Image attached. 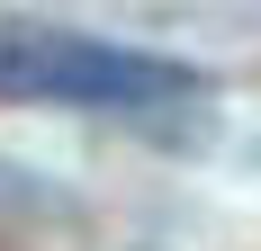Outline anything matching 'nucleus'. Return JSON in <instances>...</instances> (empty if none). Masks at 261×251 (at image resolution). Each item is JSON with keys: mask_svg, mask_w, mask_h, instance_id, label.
Segmentation results:
<instances>
[{"mask_svg": "<svg viewBox=\"0 0 261 251\" xmlns=\"http://www.w3.org/2000/svg\"><path fill=\"white\" fill-rule=\"evenodd\" d=\"M198 90H207V72L180 54L108 45V36H81V27H54V18H0V99L9 108L135 117V108H189Z\"/></svg>", "mask_w": 261, "mask_h": 251, "instance_id": "f257e3e1", "label": "nucleus"}, {"mask_svg": "<svg viewBox=\"0 0 261 251\" xmlns=\"http://www.w3.org/2000/svg\"><path fill=\"white\" fill-rule=\"evenodd\" d=\"M63 189L54 179H36V171H18V162H0V225H27V215H63Z\"/></svg>", "mask_w": 261, "mask_h": 251, "instance_id": "f03ea898", "label": "nucleus"}]
</instances>
